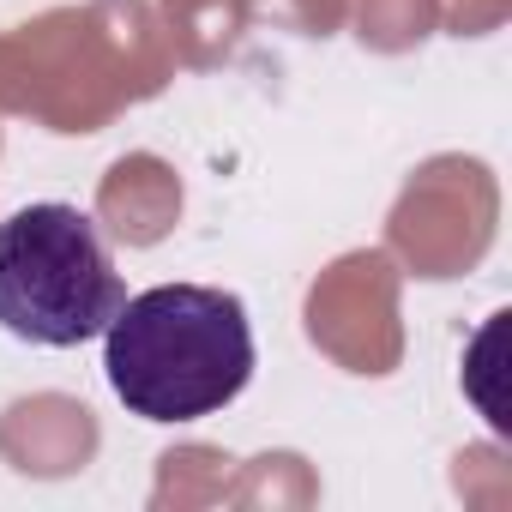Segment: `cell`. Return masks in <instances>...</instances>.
Here are the masks:
<instances>
[{
	"label": "cell",
	"mask_w": 512,
	"mask_h": 512,
	"mask_svg": "<svg viewBox=\"0 0 512 512\" xmlns=\"http://www.w3.org/2000/svg\"><path fill=\"white\" fill-rule=\"evenodd\" d=\"M103 374L127 416L199 422L253 380V320L211 284H157L103 326Z\"/></svg>",
	"instance_id": "1"
},
{
	"label": "cell",
	"mask_w": 512,
	"mask_h": 512,
	"mask_svg": "<svg viewBox=\"0 0 512 512\" xmlns=\"http://www.w3.org/2000/svg\"><path fill=\"white\" fill-rule=\"evenodd\" d=\"M127 284L103 229L61 199L25 205L0 223V332L43 350H79L121 314Z\"/></svg>",
	"instance_id": "2"
}]
</instances>
